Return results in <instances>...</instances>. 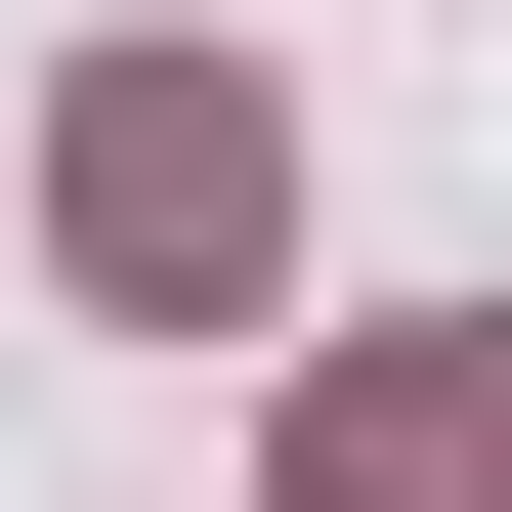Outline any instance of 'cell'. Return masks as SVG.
Returning a JSON list of instances; mask_svg holds the SVG:
<instances>
[{
  "instance_id": "6da1fadb",
  "label": "cell",
  "mask_w": 512,
  "mask_h": 512,
  "mask_svg": "<svg viewBox=\"0 0 512 512\" xmlns=\"http://www.w3.org/2000/svg\"><path fill=\"white\" fill-rule=\"evenodd\" d=\"M43 256H86L128 342H256V256H299V86H256V43H86V86H43Z\"/></svg>"
},
{
  "instance_id": "7a4b0ae2",
  "label": "cell",
  "mask_w": 512,
  "mask_h": 512,
  "mask_svg": "<svg viewBox=\"0 0 512 512\" xmlns=\"http://www.w3.org/2000/svg\"><path fill=\"white\" fill-rule=\"evenodd\" d=\"M299 512H512V299H470V342H342V427H299Z\"/></svg>"
}]
</instances>
